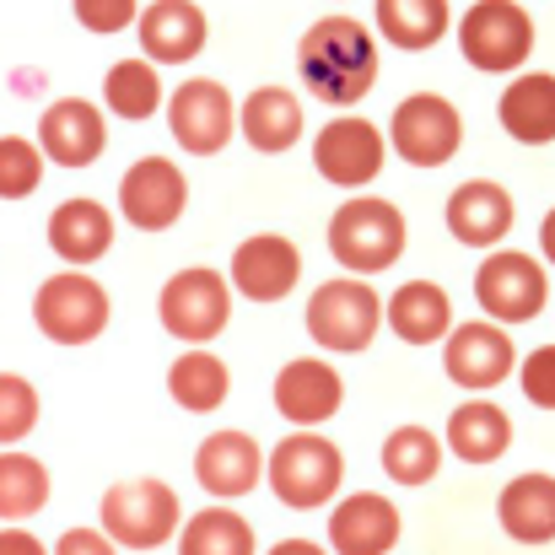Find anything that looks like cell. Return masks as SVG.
Instances as JSON below:
<instances>
[{"mask_svg": "<svg viewBox=\"0 0 555 555\" xmlns=\"http://www.w3.org/2000/svg\"><path fill=\"white\" fill-rule=\"evenodd\" d=\"M475 302L486 308L491 324H529L551 302L545 264L524 248H491L475 270Z\"/></svg>", "mask_w": 555, "mask_h": 555, "instance_id": "cell-8", "label": "cell"}, {"mask_svg": "<svg viewBox=\"0 0 555 555\" xmlns=\"http://www.w3.org/2000/svg\"><path fill=\"white\" fill-rule=\"evenodd\" d=\"M141 33V60L152 65H189L199 60L205 38H210V22L194 0H152L135 22Z\"/></svg>", "mask_w": 555, "mask_h": 555, "instance_id": "cell-20", "label": "cell"}, {"mask_svg": "<svg viewBox=\"0 0 555 555\" xmlns=\"http://www.w3.org/2000/svg\"><path fill=\"white\" fill-rule=\"evenodd\" d=\"M297 70L302 87L330 108H357L377 81V43L351 16H319L297 38Z\"/></svg>", "mask_w": 555, "mask_h": 555, "instance_id": "cell-1", "label": "cell"}, {"mask_svg": "<svg viewBox=\"0 0 555 555\" xmlns=\"http://www.w3.org/2000/svg\"><path fill=\"white\" fill-rule=\"evenodd\" d=\"M346 404V377L319 362V357H297L275 372V410L297 426V431H313L324 421H335Z\"/></svg>", "mask_w": 555, "mask_h": 555, "instance_id": "cell-17", "label": "cell"}, {"mask_svg": "<svg viewBox=\"0 0 555 555\" xmlns=\"http://www.w3.org/2000/svg\"><path fill=\"white\" fill-rule=\"evenodd\" d=\"M54 555H119V545H114L103 529H65Z\"/></svg>", "mask_w": 555, "mask_h": 555, "instance_id": "cell-38", "label": "cell"}, {"mask_svg": "<svg viewBox=\"0 0 555 555\" xmlns=\"http://www.w3.org/2000/svg\"><path fill=\"white\" fill-rule=\"evenodd\" d=\"M388 330L404 346H437L453 330V297L437 281H404L388 297Z\"/></svg>", "mask_w": 555, "mask_h": 555, "instance_id": "cell-27", "label": "cell"}, {"mask_svg": "<svg viewBox=\"0 0 555 555\" xmlns=\"http://www.w3.org/2000/svg\"><path fill=\"white\" fill-rule=\"evenodd\" d=\"M442 448L453 459H464V464H496L513 448V415L502 404H491V399H464L448 415Z\"/></svg>", "mask_w": 555, "mask_h": 555, "instance_id": "cell-25", "label": "cell"}, {"mask_svg": "<svg viewBox=\"0 0 555 555\" xmlns=\"http://www.w3.org/2000/svg\"><path fill=\"white\" fill-rule=\"evenodd\" d=\"M38 426V388L22 372H0V448L22 442Z\"/></svg>", "mask_w": 555, "mask_h": 555, "instance_id": "cell-35", "label": "cell"}, {"mask_svg": "<svg viewBox=\"0 0 555 555\" xmlns=\"http://www.w3.org/2000/svg\"><path fill=\"white\" fill-rule=\"evenodd\" d=\"M43 184V152L27 135H0V199H27Z\"/></svg>", "mask_w": 555, "mask_h": 555, "instance_id": "cell-34", "label": "cell"}, {"mask_svg": "<svg viewBox=\"0 0 555 555\" xmlns=\"http://www.w3.org/2000/svg\"><path fill=\"white\" fill-rule=\"evenodd\" d=\"M70 11H76V22L87 33H103V38L141 22V0H70Z\"/></svg>", "mask_w": 555, "mask_h": 555, "instance_id": "cell-36", "label": "cell"}, {"mask_svg": "<svg viewBox=\"0 0 555 555\" xmlns=\"http://www.w3.org/2000/svg\"><path fill=\"white\" fill-rule=\"evenodd\" d=\"M184 524V507H179V491L168 480H119L108 486L103 496V513H98V529L125 545V551H157L179 534Z\"/></svg>", "mask_w": 555, "mask_h": 555, "instance_id": "cell-4", "label": "cell"}, {"mask_svg": "<svg viewBox=\"0 0 555 555\" xmlns=\"http://www.w3.org/2000/svg\"><path fill=\"white\" fill-rule=\"evenodd\" d=\"M168 393H173V404L189 410V415H210V410L227 404V393H232V372H227V362H221L216 351L189 346L184 357L168 367Z\"/></svg>", "mask_w": 555, "mask_h": 555, "instance_id": "cell-29", "label": "cell"}, {"mask_svg": "<svg viewBox=\"0 0 555 555\" xmlns=\"http://www.w3.org/2000/svg\"><path fill=\"white\" fill-rule=\"evenodd\" d=\"M496 524L518 545H551L555 540V475L529 469V475L507 480L502 496H496Z\"/></svg>", "mask_w": 555, "mask_h": 555, "instance_id": "cell-23", "label": "cell"}, {"mask_svg": "<svg viewBox=\"0 0 555 555\" xmlns=\"http://www.w3.org/2000/svg\"><path fill=\"white\" fill-rule=\"evenodd\" d=\"M383 157H388V141L362 114H340L313 135V168L335 189H367L383 173Z\"/></svg>", "mask_w": 555, "mask_h": 555, "instance_id": "cell-12", "label": "cell"}, {"mask_svg": "<svg viewBox=\"0 0 555 555\" xmlns=\"http://www.w3.org/2000/svg\"><path fill=\"white\" fill-rule=\"evenodd\" d=\"M259 475H264V453H259V442H254L248 431H237V426L210 431V437L199 442V453H194V480H199L205 496H221V502L248 496V491L259 486Z\"/></svg>", "mask_w": 555, "mask_h": 555, "instance_id": "cell-18", "label": "cell"}, {"mask_svg": "<svg viewBox=\"0 0 555 555\" xmlns=\"http://www.w3.org/2000/svg\"><path fill=\"white\" fill-rule=\"evenodd\" d=\"M168 130H173L179 152L216 157V152H227V141L237 135V103H232V92H227L221 81H210V76H189L184 87H173Z\"/></svg>", "mask_w": 555, "mask_h": 555, "instance_id": "cell-11", "label": "cell"}, {"mask_svg": "<svg viewBox=\"0 0 555 555\" xmlns=\"http://www.w3.org/2000/svg\"><path fill=\"white\" fill-rule=\"evenodd\" d=\"M540 254H545V264H555V210H545V221H540Z\"/></svg>", "mask_w": 555, "mask_h": 555, "instance_id": "cell-41", "label": "cell"}, {"mask_svg": "<svg viewBox=\"0 0 555 555\" xmlns=\"http://www.w3.org/2000/svg\"><path fill=\"white\" fill-rule=\"evenodd\" d=\"M49 507V469L33 453H0V524H22Z\"/></svg>", "mask_w": 555, "mask_h": 555, "instance_id": "cell-33", "label": "cell"}, {"mask_svg": "<svg viewBox=\"0 0 555 555\" xmlns=\"http://www.w3.org/2000/svg\"><path fill=\"white\" fill-rule=\"evenodd\" d=\"M108 313H114V302L87 270L49 275L33 297V324L54 346H92L108 330Z\"/></svg>", "mask_w": 555, "mask_h": 555, "instance_id": "cell-7", "label": "cell"}, {"mask_svg": "<svg viewBox=\"0 0 555 555\" xmlns=\"http://www.w3.org/2000/svg\"><path fill=\"white\" fill-rule=\"evenodd\" d=\"M442 459H448V448H442V437L431 426H393L383 437V469H388L393 486H426V480H437Z\"/></svg>", "mask_w": 555, "mask_h": 555, "instance_id": "cell-31", "label": "cell"}, {"mask_svg": "<svg viewBox=\"0 0 555 555\" xmlns=\"http://www.w3.org/2000/svg\"><path fill=\"white\" fill-rule=\"evenodd\" d=\"M388 146L410 163V168H442L459 157L464 146V119L448 98L437 92H410L393 119H388Z\"/></svg>", "mask_w": 555, "mask_h": 555, "instance_id": "cell-10", "label": "cell"}, {"mask_svg": "<svg viewBox=\"0 0 555 555\" xmlns=\"http://www.w3.org/2000/svg\"><path fill=\"white\" fill-rule=\"evenodd\" d=\"M157 319L173 340L184 346H210L227 319H232V281L210 264H189L179 270L163 292H157Z\"/></svg>", "mask_w": 555, "mask_h": 555, "instance_id": "cell-6", "label": "cell"}, {"mask_svg": "<svg viewBox=\"0 0 555 555\" xmlns=\"http://www.w3.org/2000/svg\"><path fill=\"white\" fill-rule=\"evenodd\" d=\"M502 130L518 146H551L555 141V76L551 70H524L518 81H507L502 103H496Z\"/></svg>", "mask_w": 555, "mask_h": 555, "instance_id": "cell-26", "label": "cell"}, {"mask_svg": "<svg viewBox=\"0 0 555 555\" xmlns=\"http://www.w3.org/2000/svg\"><path fill=\"white\" fill-rule=\"evenodd\" d=\"M513 221H518V205L496 179H464L448 194V232L464 248H502Z\"/></svg>", "mask_w": 555, "mask_h": 555, "instance_id": "cell-19", "label": "cell"}, {"mask_svg": "<svg viewBox=\"0 0 555 555\" xmlns=\"http://www.w3.org/2000/svg\"><path fill=\"white\" fill-rule=\"evenodd\" d=\"M49 248L65 264H76V270L98 264L114 248V216H108V205H98V199H65V205H54V216H49Z\"/></svg>", "mask_w": 555, "mask_h": 555, "instance_id": "cell-24", "label": "cell"}, {"mask_svg": "<svg viewBox=\"0 0 555 555\" xmlns=\"http://www.w3.org/2000/svg\"><path fill=\"white\" fill-rule=\"evenodd\" d=\"M179 555H259L254 545V524L237 513V507H205L184 518L179 529Z\"/></svg>", "mask_w": 555, "mask_h": 555, "instance_id": "cell-30", "label": "cell"}, {"mask_svg": "<svg viewBox=\"0 0 555 555\" xmlns=\"http://www.w3.org/2000/svg\"><path fill=\"white\" fill-rule=\"evenodd\" d=\"M399 507L377 491H357L330 513V545L335 555H388L399 545Z\"/></svg>", "mask_w": 555, "mask_h": 555, "instance_id": "cell-21", "label": "cell"}, {"mask_svg": "<svg viewBox=\"0 0 555 555\" xmlns=\"http://www.w3.org/2000/svg\"><path fill=\"white\" fill-rule=\"evenodd\" d=\"M103 103L119 119H130V125L152 119L163 108V76H157V65L152 60H114L108 76H103Z\"/></svg>", "mask_w": 555, "mask_h": 555, "instance_id": "cell-32", "label": "cell"}, {"mask_svg": "<svg viewBox=\"0 0 555 555\" xmlns=\"http://www.w3.org/2000/svg\"><path fill=\"white\" fill-rule=\"evenodd\" d=\"M0 555H49V551H43V540L27 534V529H0Z\"/></svg>", "mask_w": 555, "mask_h": 555, "instance_id": "cell-39", "label": "cell"}, {"mask_svg": "<svg viewBox=\"0 0 555 555\" xmlns=\"http://www.w3.org/2000/svg\"><path fill=\"white\" fill-rule=\"evenodd\" d=\"M264 555H330V551L313 545V540H281V545H270Z\"/></svg>", "mask_w": 555, "mask_h": 555, "instance_id": "cell-40", "label": "cell"}, {"mask_svg": "<svg viewBox=\"0 0 555 555\" xmlns=\"http://www.w3.org/2000/svg\"><path fill=\"white\" fill-rule=\"evenodd\" d=\"M459 54L475 70H518L534 54V16L524 11V0H475L459 16Z\"/></svg>", "mask_w": 555, "mask_h": 555, "instance_id": "cell-5", "label": "cell"}, {"mask_svg": "<svg viewBox=\"0 0 555 555\" xmlns=\"http://www.w3.org/2000/svg\"><path fill=\"white\" fill-rule=\"evenodd\" d=\"M410 227L404 210L383 194H351L335 216H330V254L340 270L351 275H383L404 259Z\"/></svg>", "mask_w": 555, "mask_h": 555, "instance_id": "cell-2", "label": "cell"}, {"mask_svg": "<svg viewBox=\"0 0 555 555\" xmlns=\"http://www.w3.org/2000/svg\"><path fill=\"white\" fill-rule=\"evenodd\" d=\"M518 388L529 404L555 410V346H534L524 362H518Z\"/></svg>", "mask_w": 555, "mask_h": 555, "instance_id": "cell-37", "label": "cell"}, {"mask_svg": "<svg viewBox=\"0 0 555 555\" xmlns=\"http://www.w3.org/2000/svg\"><path fill=\"white\" fill-rule=\"evenodd\" d=\"M448 27H453L448 0H377V33L404 54H421V49L442 43Z\"/></svg>", "mask_w": 555, "mask_h": 555, "instance_id": "cell-28", "label": "cell"}, {"mask_svg": "<svg viewBox=\"0 0 555 555\" xmlns=\"http://www.w3.org/2000/svg\"><path fill=\"white\" fill-rule=\"evenodd\" d=\"M264 480L270 491L281 496V507L292 513H313L324 507L330 496H340V480H346V453L319 437V431H292L270 448L264 459Z\"/></svg>", "mask_w": 555, "mask_h": 555, "instance_id": "cell-3", "label": "cell"}, {"mask_svg": "<svg viewBox=\"0 0 555 555\" xmlns=\"http://www.w3.org/2000/svg\"><path fill=\"white\" fill-rule=\"evenodd\" d=\"M237 135L264 157L292 152L302 141V98L292 87H254L237 103Z\"/></svg>", "mask_w": 555, "mask_h": 555, "instance_id": "cell-22", "label": "cell"}, {"mask_svg": "<svg viewBox=\"0 0 555 555\" xmlns=\"http://www.w3.org/2000/svg\"><path fill=\"white\" fill-rule=\"evenodd\" d=\"M189 205L184 168H173V157H141L125 168L119 179V210L135 232H168Z\"/></svg>", "mask_w": 555, "mask_h": 555, "instance_id": "cell-14", "label": "cell"}, {"mask_svg": "<svg viewBox=\"0 0 555 555\" xmlns=\"http://www.w3.org/2000/svg\"><path fill=\"white\" fill-rule=\"evenodd\" d=\"M442 367H448V377H453L459 388L486 393V388H496V383L513 377L518 351H513V335H507L502 324H491V319H480V324H453V330L442 335Z\"/></svg>", "mask_w": 555, "mask_h": 555, "instance_id": "cell-13", "label": "cell"}, {"mask_svg": "<svg viewBox=\"0 0 555 555\" xmlns=\"http://www.w3.org/2000/svg\"><path fill=\"white\" fill-rule=\"evenodd\" d=\"M377 330H383V297L367 281H324L308 297V335H313V346H324L335 357L367 351Z\"/></svg>", "mask_w": 555, "mask_h": 555, "instance_id": "cell-9", "label": "cell"}, {"mask_svg": "<svg viewBox=\"0 0 555 555\" xmlns=\"http://www.w3.org/2000/svg\"><path fill=\"white\" fill-rule=\"evenodd\" d=\"M38 152L60 168H92L108 152V119L87 98H60L38 119Z\"/></svg>", "mask_w": 555, "mask_h": 555, "instance_id": "cell-16", "label": "cell"}, {"mask_svg": "<svg viewBox=\"0 0 555 555\" xmlns=\"http://www.w3.org/2000/svg\"><path fill=\"white\" fill-rule=\"evenodd\" d=\"M232 292H243L248 302H281L297 292L302 281V248L281 232H254L237 243L232 254V270H227Z\"/></svg>", "mask_w": 555, "mask_h": 555, "instance_id": "cell-15", "label": "cell"}]
</instances>
